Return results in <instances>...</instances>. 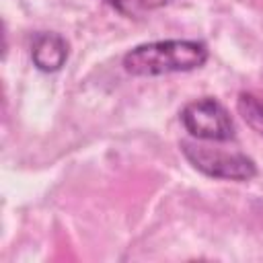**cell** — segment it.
<instances>
[{"mask_svg":"<svg viewBox=\"0 0 263 263\" xmlns=\"http://www.w3.org/2000/svg\"><path fill=\"white\" fill-rule=\"evenodd\" d=\"M236 109L240 117L247 121L251 129L263 136V95L261 92H240L236 101Z\"/></svg>","mask_w":263,"mask_h":263,"instance_id":"obj_5","label":"cell"},{"mask_svg":"<svg viewBox=\"0 0 263 263\" xmlns=\"http://www.w3.org/2000/svg\"><path fill=\"white\" fill-rule=\"evenodd\" d=\"M105 2L125 16H142L144 12L166 6L171 0H105Z\"/></svg>","mask_w":263,"mask_h":263,"instance_id":"obj_6","label":"cell"},{"mask_svg":"<svg viewBox=\"0 0 263 263\" xmlns=\"http://www.w3.org/2000/svg\"><path fill=\"white\" fill-rule=\"evenodd\" d=\"M208 47L191 39L152 41L129 49L123 55V70L132 76H160L173 72H189L203 66Z\"/></svg>","mask_w":263,"mask_h":263,"instance_id":"obj_1","label":"cell"},{"mask_svg":"<svg viewBox=\"0 0 263 263\" xmlns=\"http://www.w3.org/2000/svg\"><path fill=\"white\" fill-rule=\"evenodd\" d=\"M31 60L41 72H55L68 60V43L58 33H37L31 47Z\"/></svg>","mask_w":263,"mask_h":263,"instance_id":"obj_4","label":"cell"},{"mask_svg":"<svg viewBox=\"0 0 263 263\" xmlns=\"http://www.w3.org/2000/svg\"><path fill=\"white\" fill-rule=\"evenodd\" d=\"M181 121L185 129L197 140L224 142L234 136L232 119L216 99H197L185 105Z\"/></svg>","mask_w":263,"mask_h":263,"instance_id":"obj_3","label":"cell"},{"mask_svg":"<svg viewBox=\"0 0 263 263\" xmlns=\"http://www.w3.org/2000/svg\"><path fill=\"white\" fill-rule=\"evenodd\" d=\"M181 150L185 158L203 175L226 181H249L257 175L255 162L245 154H228L222 150H212L191 142H183Z\"/></svg>","mask_w":263,"mask_h":263,"instance_id":"obj_2","label":"cell"}]
</instances>
